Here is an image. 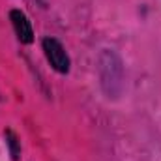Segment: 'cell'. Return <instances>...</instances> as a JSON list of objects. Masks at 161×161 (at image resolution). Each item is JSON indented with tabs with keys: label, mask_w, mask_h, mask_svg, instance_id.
Masks as SVG:
<instances>
[{
	"label": "cell",
	"mask_w": 161,
	"mask_h": 161,
	"mask_svg": "<svg viewBox=\"0 0 161 161\" xmlns=\"http://www.w3.org/2000/svg\"><path fill=\"white\" fill-rule=\"evenodd\" d=\"M41 45H43V53H45L51 68L58 73H68L69 71V56H68L64 45L54 38H45L41 41Z\"/></svg>",
	"instance_id": "obj_1"
},
{
	"label": "cell",
	"mask_w": 161,
	"mask_h": 161,
	"mask_svg": "<svg viewBox=\"0 0 161 161\" xmlns=\"http://www.w3.org/2000/svg\"><path fill=\"white\" fill-rule=\"evenodd\" d=\"M6 137H8V144H9V150H11V158H13V159H19L21 148H19L17 137L13 135V131H8V133H6Z\"/></svg>",
	"instance_id": "obj_3"
},
{
	"label": "cell",
	"mask_w": 161,
	"mask_h": 161,
	"mask_svg": "<svg viewBox=\"0 0 161 161\" xmlns=\"http://www.w3.org/2000/svg\"><path fill=\"white\" fill-rule=\"evenodd\" d=\"M9 19H11V25H13V30L17 34V38L21 43H32L34 40V30L30 26V21L26 19V15L19 9H11L9 11Z\"/></svg>",
	"instance_id": "obj_2"
}]
</instances>
